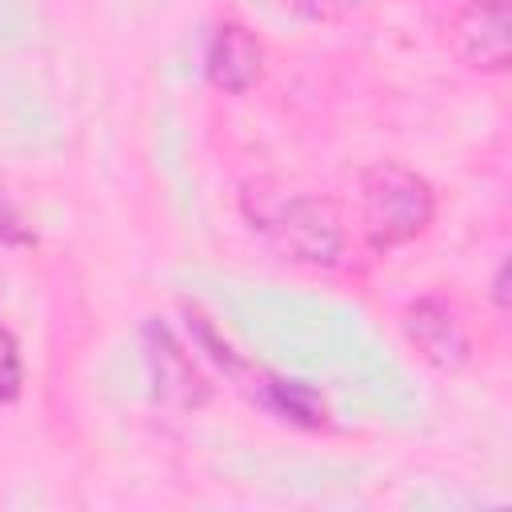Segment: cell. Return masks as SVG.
Returning a JSON list of instances; mask_svg holds the SVG:
<instances>
[{"label":"cell","instance_id":"cell-1","mask_svg":"<svg viewBox=\"0 0 512 512\" xmlns=\"http://www.w3.org/2000/svg\"><path fill=\"white\" fill-rule=\"evenodd\" d=\"M432 212V196L424 188L420 176L404 172V168H372L364 180V220H368V236L376 248H392L408 236H416L424 228Z\"/></svg>","mask_w":512,"mask_h":512},{"label":"cell","instance_id":"cell-2","mask_svg":"<svg viewBox=\"0 0 512 512\" xmlns=\"http://www.w3.org/2000/svg\"><path fill=\"white\" fill-rule=\"evenodd\" d=\"M260 224L276 228L284 248H292L308 260H328L336 252L332 216L312 200H280L276 212H260Z\"/></svg>","mask_w":512,"mask_h":512},{"label":"cell","instance_id":"cell-3","mask_svg":"<svg viewBox=\"0 0 512 512\" xmlns=\"http://www.w3.org/2000/svg\"><path fill=\"white\" fill-rule=\"evenodd\" d=\"M204 68H208L212 84H220L228 92H244L260 76V44L240 24H220L208 40Z\"/></svg>","mask_w":512,"mask_h":512},{"label":"cell","instance_id":"cell-4","mask_svg":"<svg viewBox=\"0 0 512 512\" xmlns=\"http://www.w3.org/2000/svg\"><path fill=\"white\" fill-rule=\"evenodd\" d=\"M460 36L468 44V56L484 68H504L508 60V8L504 0H480L464 12Z\"/></svg>","mask_w":512,"mask_h":512},{"label":"cell","instance_id":"cell-5","mask_svg":"<svg viewBox=\"0 0 512 512\" xmlns=\"http://www.w3.org/2000/svg\"><path fill=\"white\" fill-rule=\"evenodd\" d=\"M408 332H412V340H416L432 360H440V364H460L464 352H468V340H464L456 316H452L444 304H436V300H420V304L408 312Z\"/></svg>","mask_w":512,"mask_h":512},{"label":"cell","instance_id":"cell-6","mask_svg":"<svg viewBox=\"0 0 512 512\" xmlns=\"http://www.w3.org/2000/svg\"><path fill=\"white\" fill-rule=\"evenodd\" d=\"M20 348H16V336L12 328L0 320V404H8L16 392H20Z\"/></svg>","mask_w":512,"mask_h":512},{"label":"cell","instance_id":"cell-7","mask_svg":"<svg viewBox=\"0 0 512 512\" xmlns=\"http://www.w3.org/2000/svg\"><path fill=\"white\" fill-rule=\"evenodd\" d=\"M288 8H296V12H308V16H320V12H328V8H336V4H344V0H284Z\"/></svg>","mask_w":512,"mask_h":512}]
</instances>
